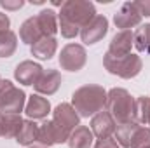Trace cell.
Wrapping results in <instances>:
<instances>
[{
  "mask_svg": "<svg viewBox=\"0 0 150 148\" xmlns=\"http://www.w3.org/2000/svg\"><path fill=\"white\" fill-rule=\"evenodd\" d=\"M96 16V7L89 0H67L58 12V28L63 38H75Z\"/></svg>",
  "mask_w": 150,
  "mask_h": 148,
  "instance_id": "cell-1",
  "label": "cell"
},
{
  "mask_svg": "<svg viewBox=\"0 0 150 148\" xmlns=\"http://www.w3.org/2000/svg\"><path fill=\"white\" fill-rule=\"evenodd\" d=\"M72 106L80 117H93L107 106V91L96 84L82 85L72 94Z\"/></svg>",
  "mask_w": 150,
  "mask_h": 148,
  "instance_id": "cell-2",
  "label": "cell"
},
{
  "mask_svg": "<svg viewBox=\"0 0 150 148\" xmlns=\"http://www.w3.org/2000/svg\"><path fill=\"white\" fill-rule=\"evenodd\" d=\"M107 111L117 124L134 122V98L122 87H113L107 92Z\"/></svg>",
  "mask_w": 150,
  "mask_h": 148,
  "instance_id": "cell-3",
  "label": "cell"
},
{
  "mask_svg": "<svg viewBox=\"0 0 150 148\" xmlns=\"http://www.w3.org/2000/svg\"><path fill=\"white\" fill-rule=\"evenodd\" d=\"M103 66L108 73L117 75L120 78H134L143 70V61L138 54H127V56H112L105 52L103 56Z\"/></svg>",
  "mask_w": 150,
  "mask_h": 148,
  "instance_id": "cell-4",
  "label": "cell"
},
{
  "mask_svg": "<svg viewBox=\"0 0 150 148\" xmlns=\"http://www.w3.org/2000/svg\"><path fill=\"white\" fill-rule=\"evenodd\" d=\"M26 106V94L23 89L16 87L11 80L0 82V113L19 115Z\"/></svg>",
  "mask_w": 150,
  "mask_h": 148,
  "instance_id": "cell-5",
  "label": "cell"
},
{
  "mask_svg": "<svg viewBox=\"0 0 150 148\" xmlns=\"http://www.w3.org/2000/svg\"><path fill=\"white\" fill-rule=\"evenodd\" d=\"M59 66L67 72H80L87 63V52L80 44H67L59 52Z\"/></svg>",
  "mask_w": 150,
  "mask_h": 148,
  "instance_id": "cell-6",
  "label": "cell"
},
{
  "mask_svg": "<svg viewBox=\"0 0 150 148\" xmlns=\"http://www.w3.org/2000/svg\"><path fill=\"white\" fill-rule=\"evenodd\" d=\"M72 132L65 131L63 127H59L52 118L51 120H44L38 125V143L45 145V147H52V145H63L68 141Z\"/></svg>",
  "mask_w": 150,
  "mask_h": 148,
  "instance_id": "cell-7",
  "label": "cell"
},
{
  "mask_svg": "<svg viewBox=\"0 0 150 148\" xmlns=\"http://www.w3.org/2000/svg\"><path fill=\"white\" fill-rule=\"evenodd\" d=\"M108 33V19L103 14H96L82 30H80V38L86 45H94L100 40H103Z\"/></svg>",
  "mask_w": 150,
  "mask_h": 148,
  "instance_id": "cell-8",
  "label": "cell"
},
{
  "mask_svg": "<svg viewBox=\"0 0 150 148\" xmlns=\"http://www.w3.org/2000/svg\"><path fill=\"white\" fill-rule=\"evenodd\" d=\"M52 120L68 132H72L75 127L80 125V115L75 111L72 103H59L52 110Z\"/></svg>",
  "mask_w": 150,
  "mask_h": 148,
  "instance_id": "cell-9",
  "label": "cell"
},
{
  "mask_svg": "<svg viewBox=\"0 0 150 148\" xmlns=\"http://www.w3.org/2000/svg\"><path fill=\"white\" fill-rule=\"evenodd\" d=\"M115 127H117V122L113 120V117L107 110L98 111L96 115L91 117V131H93L96 140L113 138Z\"/></svg>",
  "mask_w": 150,
  "mask_h": 148,
  "instance_id": "cell-10",
  "label": "cell"
},
{
  "mask_svg": "<svg viewBox=\"0 0 150 148\" xmlns=\"http://www.w3.org/2000/svg\"><path fill=\"white\" fill-rule=\"evenodd\" d=\"M61 82H63V78H61V73L58 70L47 68V70L42 72L40 78L37 80V84L33 85V89L40 96H52L61 87Z\"/></svg>",
  "mask_w": 150,
  "mask_h": 148,
  "instance_id": "cell-11",
  "label": "cell"
},
{
  "mask_svg": "<svg viewBox=\"0 0 150 148\" xmlns=\"http://www.w3.org/2000/svg\"><path fill=\"white\" fill-rule=\"evenodd\" d=\"M113 23L119 28V32L122 30H131L133 26H138L142 23V16L136 11V7L133 5V2H126L120 5V9L115 12L113 16Z\"/></svg>",
  "mask_w": 150,
  "mask_h": 148,
  "instance_id": "cell-12",
  "label": "cell"
},
{
  "mask_svg": "<svg viewBox=\"0 0 150 148\" xmlns=\"http://www.w3.org/2000/svg\"><path fill=\"white\" fill-rule=\"evenodd\" d=\"M44 72V68L35 63V61H30V59H25L21 61L19 65H16L14 68V78L23 84V85H35L37 80L40 78V75Z\"/></svg>",
  "mask_w": 150,
  "mask_h": 148,
  "instance_id": "cell-13",
  "label": "cell"
},
{
  "mask_svg": "<svg viewBox=\"0 0 150 148\" xmlns=\"http://www.w3.org/2000/svg\"><path fill=\"white\" fill-rule=\"evenodd\" d=\"M25 113L30 120H44L51 113V103L47 98H44L40 94H32L26 101Z\"/></svg>",
  "mask_w": 150,
  "mask_h": 148,
  "instance_id": "cell-14",
  "label": "cell"
},
{
  "mask_svg": "<svg viewBox=\"0 0 150 148\" xmlns=\"http://www.w3.org/2000/svg\"><path fill=\"white\" fill-rule=\"evenodd\" d=\"M131 47H133V32L122 30L112 37V42H110L107 52L112 56H127V54H131Z\"/></svg>",
  "mask_w": 150,
  "mask_h": 148,
  "instance_id": "cell-15",
  "label": "cell"
},
{
  "mask_svg": "<svg viewBox=\"0 0 150 148\" xmlns=\"http://www.w3.org/2000/svg\"><path fill=\"white\" fill-rule=\"evenodd\" d=\"M58 51V40L56 37H42L38 42H35L30 47V52L33 58H37L40 61H47L51 59Z\"/></svg>",
  "mask_w": 150,
  "mask_h": 148,
  "instance_id": "cell-16",
  "label": "cell"
},
{
  "mask_svg": "<svg viewBox=\"0 0 150 148\" xmlns=\"http://www.w3.org/2000/svg\"><path fill=\"white\" fill-rule=\"evenodd\" d=\"M42 37H44V33H42V30H40V26H38V21H37L35 16L28 18V19L23 21V25L19 26V38H21V42L26 44V45H30V47H32L35 42H38Z\"/></svg>",
  "mask_w": 150,
  "mask_h": 148,
  "instance_id": "cell-17",
  "label": "cell"
},
{
  "mask_svg": "<svg viewBox=\"0 0 150 148\" xmlns=\"http://www.w3.org/2000/svg\"><path fill=\"white\" fill-rule=\"evenodd\" d=\"M14 140L18 145L26 148L38 143V124H35V120H30V118L23 120V125H21V129Z\"/></svg>",
  "mask_w": 150,
  "mask_h": 148,
  "instance_id": "cell-18",
  "label": "cell"
},
{
  "mask_svg": "<svg viewBox=\"0 0 150 148\" xmlns=\"http://www.w3.org/2000/svg\"><path fill=\"white\" fill-rule=\"evenodd\" d=\"M37 21H38V26L44 33V37H54L59 28H58V14L52 11V9H44L40 11L37 16Z\"/></svg>",
  "mask_w": 150,
  "mask_h": 148,
  "instance_id": "cell-19",
  "label": "cell"
},
{
  "mask_svg": "<svg viewBox=\"0 0 150 148\" xmlns=\"http://www.w3.org/2000/svg\"><path fill=\"white\" fill-rule=\"evenodd\" d=\"M93 140H94V134L89 127L86 125H79L75 127L68 138V147L70 148H91L93 147Z\"/></svg>",
  "mask_w": 150,
  "mask_h": 148,
  "instance_id": "cell-20",
  "label": "cell"
},
{
  "mask_svg": "<svg viewBox=\"0 0 150 148\" xmlns=\"http://www.w3.org/2000/svg\"><path fill=\"white\" fill-rule=\"evenodd\" d=\"M23 125L21 115L16 113H2V125H0V136L2 138H16L19 129Z\"/></svg>",
  "mask_w": 150,
  "mask_h": 148,
  "instance_id": "cell-21",
  "label": "cell"
},
{
  "mask_svg": "<svg viewBox=\"0 0 150 148\" xmlns=\"http://www.w3.org/2000/svg\"><path fill=\"white\" fill-rule=\"evenodd\" d=\"M140 124H134V122H129V124H117L115 127V132H113V140L119 143L120 148H131V138L136 131Z\"/></svg>",
  "mask_w": 150,
  "mask_h": 148,
  "instance_id": "cell-22",
  "label": "cell"
},
{
  "mask_svg": "<svg viewBox=\"0 0 150 148\" xmlns=\"http://www.w3.org/2000/svg\"><path fill=\"white\" fill-rule=\"evenodd\" d=\"M133 45L140 52L150 54V23L142 25L133 32Z\"/></svg>",
  "mask_w": 150,
  "mask_h": 148,
  "instance_id": "cell-23",
  "label": "cell"
},
{
  "mask_svg": "<svg viewBox=\"0 0 150 148\" xmlns=\"http://www.w3.org/2000/svg\"><path fill=\"white\" fill-rule=\"evenodd\" d=\"M18 49V35L9 30L0 35V58H11Z\"/></svg>",
  "mask_w": 150,
  "mask_h": 148,
  "instance_id": "cell-24",
  "label": "cell"
},
{
  "mask_svg": "<svg viewBox=\"0 0 150 148\" xmlns=\"http://www.w3.org/2000/svg\"><path fill=\"white\" fill-rule=\"evenodd\" d=\"M149 108H150V98L149 96H138V98H134V124L147 125Z\"/></svg>",
  "mask_w": 150,
  "mask_h": 148,
  "instance_id": "cell-25",
  "label": "cell"
},
{
  "mask_svg": "<svg viewBox=\"0 0 150 148\" xmlns=\"http://www.w3.org/2000/svg\"><path fill=\"white\" fill-rule=\"evenodd\" d=\"M131 148H150V127L138 125L133 138H131Z\"/></svg>",
  "mask_w": 150,
  "mask_h": 148,
  "instance_id": "cell-26",
  "label": "cell"
},
{
  "mask_svg": "<svg viewBox=\"0 0 150 148\" xmlns=\"http://www.w3.org/2000/svg\"><path fill=\"white\" fill-rule=\"evenodd\" d=\"M133 5L136 7V11L140 12L142 18L150 16V0H138V2H133Z\"/></svg>",
  "mask_w": 150,
  "mask_h": 148,
  "instance_id": "cell-27",
  "label": "cell"
},
{
  "mask_svg": "<svg viewBox=\"0 0 150 148\" xmlns=\"http://www.w3.org/2000/svg\"><path fill=\"white\" fill-rule=\"evenodd\" d=\"M25 5L23 0H16V2H11V0H0V7L5 9V11H18Z\"/></svg>",
  "mask_w": 150,
  "mask_h": 148,
  "instance_id": "cell-28",
  "label": "cell"
},
{
  "mask_svg": "<svg viewBox=\"0 0 150 148\" xmlns=\"http://www.w3.org/2000/svg\"><path fill=\"white\" fill-rule=\"evenodd\" d=\"M93 148H120V147L113 138H103V140H98Z\"/></svg>",
  "mask_w": 150,
  "mask_h": 148,
  "instance_id": "cell-29",
  "label": "cell"
},
{
  "mask_svg": "<svg viewBox=\"0 0 150 148\" xmlns=\"http://www.w3.org/2000/svg\"><path fill=\"white\" fill-rule=\"evenodd\" d=\"M9 30H11V19H9V16L4 14V12H0V35L5 33V32H9Z\"/></svg>",
  "mask_w": 150,
  "mask_h": 148,
  "instance_id": "cell-30",
  "label": "cell"
},
{
  "mask_svg": "<svg viewBox=\"0 0 150 148\" xmlns=\"http://www.w3.org/2000/svg\"><path fill=\"white\" fill-rule=\"evenodd\" d=\"M28 148H49V147H45L42 143H35V145H32V147H28Z\"/></svg>",
  "mask_w": 150,
  "mask_h": 148,
  "instance_id": "cell-31",
  "label": "cell"
},
{
  "mask_svg": "<svg viewBox=\"0 0 150 148\" xmlns=\"http://www.w3.org/2000/svg\"><path fill=\"white\" fill-rule=\"evenodd\" d=\"M147 125H150V108H149V120H147Z\"/></svg>",
  "mask_w": 150,
  "mask_h": 148,
  "instance_id": "cell-32",
  "label": "cell"
},
{
  "mask_svg": "<svg viewBox=\"0 0 150 148\" xmlns=\"http://www.w3.org/2000/svg\"><path fill=\"white\" fill-rule=\"evenodd\" d=\"M0 125H2V113H0Z\"/></svg>",
  "mask_w": 150,
  "mask_h": 148,
  "instance_id": "cell-33",
  "label": "cell"
},
{
  "mask_svg": "<svg viewBox=\"0 0 150 148\" xmlns=\"http://www.w3.org/2000/svg\"><path fill=\"white\" fill-rule=\"evenodd\" d=\"M0 82H2V78H0Z\"/></svg>",
  "mask_w": 150,
  "mask_h": 148,
  "instance_id": "cell-34",
  "label": "cell"
}]
</instances>
